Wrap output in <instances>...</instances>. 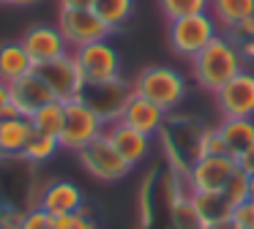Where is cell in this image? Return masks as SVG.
<instances>
[{"label": "cell", "mask_w": 254, "mask_h": 229, "mask_svg": "<svg viewBox=\"0 0 254 229\" xmlns=\"http://www.w3.org/2000/svg\"><path fill=\"white\" fill-rule=\"evenodd\" d=\"M243 71V55L235 41L227 36H216L199 55L191 57V74L197 85L208 93H216L224 87L235 74Z\"/></svg>", "instance_id": "obj_1"}, {"label": "cell", "mask_w": 254, "mask_h": 229, "mask_svg": "<svg viewBox=\"0 0 254 229\" xmlns=\"http://www.w3.org/2000/svg\"><path fill=\"white\" fill-rule=\"evenodd\" d=\"M205 128L199 120L194 117H170L167 114L164 125H161V139H164V153L172 164V172L183 174L189 180V172L202 156V136Z\"/></svg>", "instance_id": "obj_2"}, {"label": "cell", "mask_w": 254, "mask_h": 229, "mask_svg": "<svg viewBox=\"0 0 254 229\" xmlns=\"http://www.w3.org/2000/svg\"><path fill=\"white\" fill-rule=\"evenodd\" d=\"M134 93L156 107H161L167 114H172L186 98V76L172 65H148L134 79Z\"/></svg>", "instance_id": "obj_3"}, {"label": "cell", "mask_w": 254, "mask_h": 229, "mask_svg": "<svg viewBox=\"0 0 254 229\" xmlns=\"http://www.w3.org/2000/svg\"><path fill=\"white\" fill-rule=\"evenodd\" d=\"M219 33V22H216L213 14L202 11V14H189L181 16V19L170 22V30H167V38H170V47L175 55L191 60L194 55H199L210 41H213Z\"/></svg>", "instance_id": "obj_4"}, {"label": "cell", "mask_w": 254, "mask_h": 229, "mask_svg": "<svg viewBox=\"0 0 254 229\" xmlns=\"http://www.w3.org/2000/svg\"><path fill=\"white\" fill-rule=\"evenodd\" d=\"M79 164L85 167V172L93 174L96 180H104V183H118L131 172L134 164H128L126 158L118 153V147L107 139V134L96 136L90 145H85L82 150H77Z\"/></svg>", "instance_id": "obj_5"}, {"label": "cell", "mask_w": 254, "mask_h": 229, "mask_svg": "<svg viewBox=\"0 0 254 229\" xmlns=\"http://www.w3.org/2000/svg\"><path fill=\"white\" fill-rule=\"evenodd\" d=\"M131 96H134V87L128 82H123L121 76L118 79H107V82H85L82 90H79V98L107 125L121 120V114H123V109H126Z\"/></svg>", "instance_id": "obj_6"}, {"label": "cell", "mask_w": 254, "mask_h": 229, "mask_svg": "<svg viewBox=\"0 0 254 229\" xmlns=\"http://www.w3.org/2000/svg\"><path fill=\"white\" fill-rule=\"evenodd\" d=\"M66 104V123H63V134H61V147L66 150H82L85 145L96 139V136L104 134L107 123L82 101V98H71V101H63Z\"/></svg>", "instance_id": "obj_7"}, {"label": "cell", "mask_w": 254, "mask_h": 229, "mask_svg": "<svg viewBox=\"0 0 254 229\" xmlns=\"http://www.w3.org/2000/svg\"><path fill=\"white\" fill-rule=\"evenodd\" d=\"M71 55L77 60L79 71H82L85 82H107L121 76V55L110 44V38L77 47L71 49Z\"/></svg>", "instance_id": "obj_8"}, {"label": "cell", "mask_w": 254, "mask_h": 229, "mask_svg": "<svg viewBox=\"0 0 254 229\" xmlns=\"http://www.w3.org/2000/svg\"><path fill=\"white\" fill-rule=\"evenodd\" d=\"M235 172H238V161L230 153H224V156H199L191 172H189V191L191 194L224 191Z\"/></svg>", "instance_id": "obj_9"}, {"label": "cell", "mask_w": 254, "mask_h": 229, "mask_svg": "<svg viewBox=\"0 0 254 229\" xmlns=\"http://www.w3.org/2000/svg\"><path fill=\"white\" fill-rule=\"evenodd\" d=\"M58 27H61L63 38L68 41V47L77 49L85 44L101 41V38H110V27L99 19L93 8H61L58 14Z\"/></svg>", "instance_id": "obj_10"}, {"label": "cell", "mask_w": 254, "mask_h": 229, "mask_svg": "<svg viewBox=\"0 0 254 229\" xmlns=\"http://www.w3.org/2000/svg\"><path fill=\"white\" fill-rule=\"evenodd\" d=\"M36 71L47 82V87L52 90V96L58 101H71V98H77L82 85H85V76H82V71H79V65H77L71 52H66L63 57L50 60L44 65H36Z\"/></svg>", "instance_id": "obj_11"}, {"label": "cell", "mask_w": 254, "mask_h": 229, "mask_svg": "<svg viewBox=\"0 0 254 229\" xmlns=\"http://www.w3.org/2000/svg\"><path fill=\"white\" fill-rule=\"evenodd\" d=\"M221 117H254V74L243 68L213 93Z\"/></svg>", "instance_id": "obj_12"}, {"label": "cell", "mask_w": 254, "mask_h": 229, "mask_svg": "<svg viewBox=\"0 0 254 229\" xmlns=\"http://www.w3.org/2000/svg\"><path fill=\"white\" fill-rule=\"evenodd\" d=\"M22 47L28 49L33 65H44L55 57H63L66 52H71L68 41L63 38L61 27H52V25H33L25 30V36L19 38Z\"/></svg>", "instance_id": "obj_13"}, {"label": "cell", "mask_w": 254, "mask_h": 229, "mask_svg": "<svg viewBox=\"0 0 254 229\" xmlns=\"http://www.w3.org/2000/svg\"><path fill=\"white\" fill-rule=\"evenodd\" d=\"M85 205V196L74 180H52L44 185L39 196V205L50 216H63V213H77Z\"/></svg>", "instance_id": "obj_14"}, {"label": "cell", "mask_w": 254, "mask_h": 229, "mask_svg": "<svg viewBox=\"0 0 254 229\" xmlns=\"http://www.w3.org/2000/svg\"><path fill=\"white\" fill-rule=\"evenodd\" d=\"M104 134H107V139L118 147V153H121L128 164H134V167H137L139 161H145V156L150 153V136L142 134V131H137V128H131V125L123 123V120L110 123L104 128Z\"/></svg>", "instance_id": "obj_15"}, {"label": "cell", "mask_w": 254, "mask_h": 229, "mask_svg": "<svg viewBox=\"0 0 254 229\" xmlns=\"http://www.w3.org/2000/svg\"><path fill=\"white\" fill-rule=\"evenodd\" d=\"M52 98L55 96H52V90L47 87V82L39 76V71H30L28 76H22V79H17L11 85V104L17 107L19 114H25V117H30L36 109L50 104Z\"/></svg>", "instance_id": "obj_16"}, {"label": "cell", "mask_w": 254, "mask_h": 229, "mask_svg": "<svg viewBox=\"0 0 254 229\" xmlns=\"http://www.w3.org/2000/svg\"><path fill=\"white\" fill-rule=\"evenodd\" d=\"M121 120L128 123L131 128L142 131V134L156 136L161 131V125H164V120H167V112L161 107H156L153 101H148V98H142V96L134 93V96L128 98L126 109H123Z\"/></svg>", "instance_id": "obj_17"}, {"label": "cell", "mask_w": 254, "mask_h": 229, "mask_svg": "<svg viewBox=\"0 0 254 229\" xmlns=\"http://www.w3.org/2000/svg\"><path fill=\"white\" fill-rule=\"evenodd\" d=\"M36 128L25 114L0 117V156H22L28 142L33 139Z\"/></svg>", "instance_id": "obj_18"}, {"label": "cell", "mask_w": 254, "mask_h": 229, "mask_svg": "<svg viewBox=\"0 0 254 229\" xmlns=\"http://www.w3.org/2000/svg\"><path fill=\"white\" fill-rule=\"evenodd\" d=\"M30 71H36V65H33V60H30L28 49L22 47V41L0 44V79L14 85L17 79L28 76Z\"/></svg>", "instance_id": "obj_19"}, {"label": "cell", "mask_w": 254, "mask_h": 229, "mask_svg": "<svg viewBox=\"0 0 254 229\" xmlns=\"http://www.w3.org/2000/svg\"><path fill=\"white\" fill-rule=\"evenodd\" d=\"M216 128H219L230 156H238L254 145V117H221Z\"/></svg>", "instance_id": "obj_20"}, {"label": "cell", "mask_w": 254, "mask_h": 229, "mask_svg": "<svg viewBox=\"0 0 254 229\" xmlns=\"http://www.w3.org/2000/svg\"><path fill=\"white\" fill-rule=\"evenodd\" d=\"M194 205H197L199 216L208 227H227L232 216V205L224 196V191H213V194H191Z\"/></svg>", "instance_id": "obj_21"}, {"label": "cell", "mask_w": 254, "mask_h": 229, "mask_svg": "<svg viewBox=\"0 0 254 229\" xmlns=\"http://www.w3.org/2000/svg\"><path fill=\"white\" fill-rule=\"evenodd\" d=\"M30 123H33L36 134H47V136L61 139L63 123H66V104L52 98L50 104H44L41 109H36V112L30 114Z\"/></svg>", "instance_id": "obj_22"}, {"label": "cell", "mask_w": 254, "mask_h": 229, "mask_svg": "<svg viewBox=\"0 0 254 229\" xmlns=\"http://www.w3.org/2000/svg\"><path fill=\"white\" fill-rule=\"evenodd\" d=\"M170 221L172 229H205L202 216H199L191 194H186V191H181L170 199Z\"/></svg>", "instance_id": "obj_23"}, {"label": "cell", "mask_w": 254, "mask_h": 229, "mask_svg": "<svg viewBox=\"0 0 254 229\" xmlns=\"http://www.w3.org/2000/svg\"><path fill=\"white\" fill-rule=\"evenodd\" d=\"M134 5H137V0H93L90 8L99 14V19L110 30H121L134 16Z\"/></svg>", "instance_id": "obj_24"}, {"label": "cell", "mask_w": 254, "mask_h": 229, "mask_svg": "<svg viewBox=\"0 0 254 229\" xmlns=\"http://www.w3.org/2000/svg\"><path fill=\"white\" fill-rule=\"evenodd\" d=\"M210 14L221 27H230L241 19L254 16V0H210Z\"/></svg>", "instance_id": "obj_25"}, {"label": "cell", "mask_w": 254, "mask_h": 229, "mask_svg": "<svg viewBox=\"0 0 254 229\" xmlns=\"http://www.w3.org/2000/svg\"><path fill=\"white\" fill-rule=\"evenodd\" d=\"M58 147H61V142H58L55 136L33 134V139L28 142V147H25L22 158H28L30 164H44V161H50V158L58 153Z\"/></svg>", "instance_id": "obj_26"}, {"label": "cell", "mask_w": 254, "mask_h": 229, "mask_svg": "<svg viewBox=\"0 0 254 229\" xmlns=\"http://www.w3.org/2000/svg\"><path fill=\"white\" fill-rule=\"evenodd\" d=\"M161 11H164L167 19H181V16L189 14H202V11H210V0H159Z\"/></svg>", "instance_id": "obj_27"}, {"label": "cell", "mask_w": 254, "mask_h": 229, "mask_svg": "<svg viewBox=\"0 0 254 229\" xmlns=\"http://www.w3.org/2000/svg\"><path fill=\"white\" fill-rule=\"evenodd\" d=\"M224 196L230 199V205H232V207L241 205V202H246V199H249V174H243L241 169H238V172L232 174V180L227 183Z\"/></svg>", "instance_id": "obj_28"}, {"label": "cell", "mask_w": 254, "mask_h": 229, "mask_svg": "<svg viewBox=\"0 0 254 229\" xmlns=\"http://www.w3.org/2000/svg\"><path fill=\"white\" fill-rule=\"evenodd\" d=\"M230 229H254V202L252 199H246V202L232 207Z\"/></svg>", "instance_id": "obj_29"}, {"label": "cell", "mask_w": 254, "mask_h": 229, "mask_svg": "<svg viewBox=\"0 0 254 229\" xmlns=\"http://www.w3.org/2000/svg\"><path fill=\"white\" fill-rule=\"evenodd\" d=\"M224 36L230 38V41H235V44H243V41H249V38H254V16L224 27Z\"/></svg>", "instance_id": "obj_30"}, {"label": "cell", "mask_w": 254, "mask_h": 229, "mask_svg": "<svg viewBox=\"0 0 254 229\" xmlns=\"http://www.w3.org/2000/svg\"><path fill=\"white\" fill-rule=\"evenodd\" d=\"M227 153V145L221 139L219 128H205V136H202V156H224Z\"/></svg>", "instance_id": "obj_31"}, {"label": "cell", "mask_w": 254, "mask_h": 229, "mask_svg": "<svg viewBox=\"0 0 254 229\" xmlns=\"http://www.w3.org/2000/svg\"><path fill=\"white\" fill-rule=\"evenodd\" d=\"M19 229H52V218H50V213L36 207V210H30L22 216V227Z\"/></svg>", "instance_id": "obj_32"}, {"label": "cell", "mask_w": 254, "mask_h": 229, "mask_svg": "<svg viewBox=\"0 0 254 229\" xmlns=\"http://www.w3.org/2000/svg\"><path fill=\"white\" fill-rule=\"evenodd\" d=\"M235 161H238V169H241L243 174L254 177V145H252V147H246L243 153H238Z\"/></svg>", "instance_id": "obj_33"}, {"label": "cell", "mask_w": 254, "mask_h": 229, "mask_svg": "<svg viewBox=\"0 0 254 229\" xmlns=\"http://www.w3.org/2000/svg\"><path fill=\"white\" fill-rule=\"evenodd\" d=\"M71 229H99V227H96V221H93V216H90V210L85 205L74 213V227Z\"/></svg>", "instance_id": "obj_34"}, {"label": "cell", "mask_w": 254, "mask_h": 229, "mask_svg": "<svg viewBox=\"0 0 254 229\" xmlns=\"http://www.w3.org/2000/svg\"><path fill=\"white\" fill-rule=\"evenodd\" d=\"M52 229H71L74 227V213H63V216H50Z\"/></svg>", "instance_id": "obj_35"}, {"label": "cell", "mask_w": 254, "mask_h": 229, "mask_svg": "<svg viewBox=\"0 0 254 229\" xmlns=\"http://www.w3.org/2000/svg\"><path fill=\"white\" fill-rule=\"evenodd\" d=\"M61 8H90L93 0H58Z\"/></svg>", "instance_id": "obj_36"}, {"label": "cell", "mask_w": 254, "mask_h": 229, "mask_svg": "<svg viewBox=\"0 0 254 229\" xmlns=\"http://www.w3.org/2000/svg\"><path fill=\"white\" fill-rule=\"evenodd\" d=\"M8 104H11V85L0 79V109L8 107Z\"/></svg>", "instance_id": "obj_37"}, {"label": "cell", "mask_w": 254, "mask_h": 229, "mask_svg": "<svg viewBox=\"0 0 254 229\" xmlns=\"http://www.w3.org/2000/svg\"><path fill=\"white\" fill-rule=\"evenodd\" d=\"M238 49H241L243 60H254V38H249V41L238 44Z\"/></svg>", "instance_id": "obj_38"}, {"label": "cell", "mask_w": 254, "mask_h": 229, "mask_svg": "<svg viewBox=\"0 0 254 229\" xmlns=\"http://www.w3.org/2000/svg\"><path fill=\"white\" fill-rule=\"evenodd\" d=\"M0 3H8V5H36L41 0H0Z\"/></svg>", "instance_id": "obj_39"}, {"label": "cell", "mask_w": 254, "mask_h": 229, "mask_svg": "<svg viewBox=\"0 0 254 229\" xmlns=\"http://www.w3.org/2000/svg\"><path fill=\"white\" fill-rule=\"evenodd\" d=\"M249 199L254 202V177H249Z\"/></svg>", "instance_id": "obj_40"}, {"label": "cell", "mask_w": 254, "mask_h": 229, "mask_svg": "<svg viewBox=\"0 0 254 229\" xmlns=\"http://www.w3.org/2000/svg\"><path fill=\"white\" fill-rule=\"evenodd\" d=\"M6 210H8V205H3V202H0V224H3V216H6Z\"/></svg>", "instance_id": "obj_41"}]
</instances>
